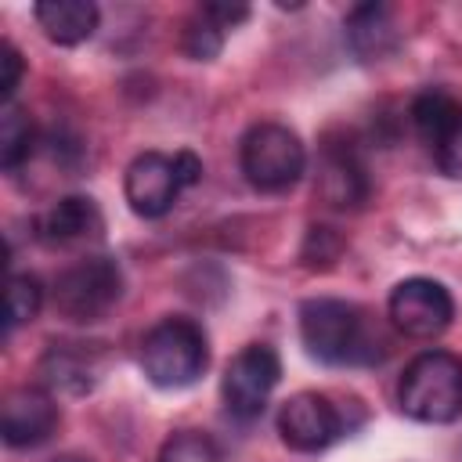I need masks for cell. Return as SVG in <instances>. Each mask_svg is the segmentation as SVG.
<instances>
[{
	"mask_svg": "<svg viewBox=\"0 0 462 462\" xmlns=\"http://www.w3.org/2000/svg\"><path fill=\"white\" fill-rule=\"evenodd\" d=\"M36 148V126L29 119V112L22 105H4L0 112V166L7 173H14L22 162H29Z\"/></svg>",
	"mask_w": 462,
	"mask_h": 462,
	"instance_id": "obj_17",
	"label": "cell"
},
{
	"mask_svg": "<svg viewBox=\"0 0 462 462\" xmlns=\"http://www.w3.org/2000/svg\"><path fill=\"white\" fill-rule=\"evenodd\" d=\"M433 159H437L440 173H448V177H462V123H458L444 141L433 144Z\"/></svg>",
	"mask_w": 462,
	"mask_h": 462,
	"instance_id": "obj_23",
	"label": "cell"
},
{
	"mask_svg": "<svg viewBox=\"0 0 462 462\" xmlns=\"http://www.w3.org/2000/svg\"><path fill=\"white\" fill-rule=\"evenodd\" d=\"M314 195L328 206V209H361L372 195L368 184V170L357 155L354 144L346 141H328L318 155V180H314Z\"/></svg>",
	"mask_w": 462,
	"mask_h": 462,
	"instance_id": "obj_11",
	"label": "cell"
},
{
	"mask_svg": "<svg viewBox=\"0 0 462 462\" xmlns=\"http://www.w3.org/2000/svg\"><path fill=\"white\" fill-rule=\"evenodd\" d=\"M58 422H61V411L47 386H18L4 397L0 437L7 448H40L54 437Z\"/></svg>",
	"mask_w": 462,
	"mask_h": 462,
	"instance_id": "obj_10",
	"label": "cell"
},
{
	"mask_svg": "<svg viewBox=\"0 0 462 462\" xmlns=\"http://www.w3.org/2000/svg\"><path fill=\"white\" fill-rule=\"evenodd\" d=\"M343 253V235L336 227H325V224H310L307 235H303V245H300V260L303 267L318 271V267H332Z\"/></svg>",
	"mask_w": 462,
	"mask_h": 462,
	"instance_id": "obj_21",
	"label": "cell"
},
{
	"mask_svg": "<svg viewBox=\"0 0 462 462\" xmlns=\"http://www.w3.org/2000/svg\"><path fill=\"white\" fill-rule=\"evenodd\" d=\"M105 368H108V354L101 343H72V339L47 343L36 365L40 383L61 397H87L101 383Z\"/></svg>",
	"mask_w": 462,
	"mask_h": 462,
	"instance_id": "obj_9",
	"label": "cell"
},
{
	"mask_svg": "<svg viewBox=\"0 0 462 462\" xmlns=\"http://www.w3.org/2000/svg\"><path fill=\"white\" fill-rule=\"evenodd\" d=\"M300 343L328 368L375 365L390 350L379 321H372L365 307L336 296H310L300 303Z\"/></svg>",
	"mask_w": 462,
	"mask_h": 462,
	"instance_id": "obj_1",
	"label": "cell"
},
{
	"mask_svg": "<svg viewBox=\"0 0 462 462\" xmlns=\"http://www.w3.org/2000/svg\"><path fill=\"white\" fill-rule=\"evenodd\" d=\"M343 433H350L343 408L318 390H300L285 397L278 408V437L285 448L300 455H318L328 444H336Z\"/></svg>",
	"mask_w": 462,
	"mask_h": 462,
	"instance_id": "obj_7",
	"label": "cell"
},
{
	"mask_svg": "<svg viewBox=\"0 0 462 462\" xmlns=\"http://www.w3.org/2000/svg\"><path fill=\"white\" fill-rule=\"evenodd\" d=\"M202 11H206L213 22H220L224 29H235L238 22L249 18V7H245V4H220V0H213V4H202Z\"/></svg>",
	"mask_w": 462,
	"mask_h": 462,
	"instance_id": "obj_24",
	"label": "cell"
},
{
	"mask_svg": "<svg viewBox=\"0 0 462 462\" xmlns=\"http://www.w3.org/2000/svg\"><path fill=\"white\" fill-rule=\"evenodd\" d=\"M159 462H220V451L202 430H177L162 440Z\"/></svg>",
	"mask_w": 462,
	"mask_h": 462,
	"instance_id": "obj_20",
	"label": "cell"
},
{
	"mask_svg": "<svg viewBox=\"0 0 462 462\" xmlns=\"http://www.w3.org/2000/svg\"><path fill=\"white\" fill-rule=\"evenodd\" d=\"M32 18L51 43L76 47L94 36L101 11L94 0H40V4H32Z\"/></svg>",
	"mask_w": 462,
	"mask_h": 462,
	"instance_id": "obj_15",
	"label": "cell"
},
{
	"mask_svg": "<svg viewBox=\"0 0 462 462\" xmlns=\"http://www.w3.org/2000/svg\"><path fill=\"white\" fill-rule=\"evenodd\" d=\"M343 36L346 47L357 61H383L386 54L397 51L401 29L393 22V11L386 4H354L343 18Z\"/></svg>",
	"mask_w": 462,
	"mask_h": 462,
	"instance_id": "obj_14",
	"label": "cell"
},
{
	"mask_svg": "<svg viewBox=\"0 0 462 462\" xmlns=\"http://www.w3.org/2000/svg\"><path fill=\"white\" fill-rule=\"evenodd\" d=\"M238 166L256 191H289L307 170V148L285 123H253L238 141Z\"/></svg>",
	"mask_w": 462,
	"mask_h": 462,
	"instance_id": "obj_4",
	"label": "cell"
},
{
	"mask_svg": "<svg viewBox=\"0 0 462 462\" xmlns=\"http://www.w3.org/2000/svg\"><path fill=\"white\" fill-rule=\"evenodd\" d=\"M51 462H90L87 455H54Z\"/></svg>",
	"mask_w": 462,
	"mask_h": 462,
	"instance_id": "obj_26",
	"label": "cell"
},
{
	"mask_svg": "<svg viewBox=\"0 0 462 462\" xmlns=\"http://www.w3.org/2000/svg\"><path fill=\"white\" fill-rule=\"evenodd\" d=\"M54 310L69 321H101L123 300V267L112 256H83L54 278Z\"/></svg>",
	"mask_w": 462,
	"mask_h": 462,
	"instance_id": "obj_5",
	"label": "cell"
},
{
	"mask_svg": "<svg viewBox=\"0 0 462 462\" xmlns=\"http://www.w3.org/2000/svg\"><path fill=\"white\" fill-rule=\"evenodd\" d=\"M386 318L408 339H433L451 325L455 300L437 278H404L390 289Z\"/></svg>",
	"mask_w": 462,
	"mask_h": 462,
	"instance_id": "obj_8",
	"label": "cell"
},
{
	"mask_svg": "<svg viewBox=\"0 0 462 462\" xmlns=\"http://www.w3.org/2000/svg\"><path fill=\"white\" fill-rule=\"evenodd\" d=\"M397 404L408 419L426 426L462 419V357L451 350L415 354L397 379Z\"/></svg>",
	"mask_w": 462,
	"mask_h": 462,
	"instance_id": "obj_3",
	"label": "cell"
},
{
	"mask_svg": "<svg viewBox=\"0 0 462 462\" xmlns=\"http://www.w3.org/2000/svg\"><path fill=\"white\" fill-rule=\"evenodd\" d=\"M173 170H177L180 188H191V184L202 180V159H199L195 152H188V148H180V152L173 155Z\"/></svg>",
	"mask_w": 462,
	"mask_h": 462,
	"instance_id": "obj_25",
	"label": "cell"
},
{
	"mask_svg": "<svg viewBox=\"0 0 462 462\" xmlns=\"http://www.w3.org/2000/svg\"><path fill=\"white\" fill-rule=\"evenodd\" d=\"M43 307V285L36 274H11L7 278V303H4V325L14 332L18 325L32 321Z\"/></svg>",
	"mask_w": 462,
	"mask_h": 462,
	"instance_id": "obj_18",
	"label": "cell"
},
{
	"mask_svg": "<svg viewBox=\"0 0 462 462\" xmlns=\"http://www.w3.org/2000/svg\"><path fill=\"white\" fill-rule=\"evenodd\" d=\"M137 365L144 379L159 390H184L199 383L209 368V339L195 318L170 314L155 321L137 346Z\"/></svg>",
	"mask_w": 462,
	"mask_h": 462,
	"instance_id": "obj_2",
	"label": "cell"
},
{
	"mask_svg": "<svg viewBox=\"0 0 462 462\" xmlns=\"http://www.w3.org/2000/svg\"><path fill=\"white\" fill-rule=\"evenodd\" d=\"M180 180H177V170H173V155H162V152H141L130 166H126V177H123V195H126V206L144 217V220H159L173 209L177 195H180Z\"/></svg>",
	"mask_w": 462,
	"mask_h": 462,
	"instance_id": "obj_12",
	"label": "cell"
},
{
	"mask_svg": "<svg viewBox=\"0 0 462 462\" xmlns=\"http://www.w3.org/2000/svg\"><path fill=\"white\" fill-rule=\"evenodd\" d=\"M278 379H282V357H278V350L271 343H245L227 361V368L220 375L224 408L235 419H242V422L256 419L267 408Z\"/></svg>",
	"mask_w": 462,
	"mask_h": 462,
	"instance_id": "obj_6",
	"label": "cell"
},
{
	"mask_svg": "<svg viewBox=\"0 0 462 462\" xmlns=\"http://www.w3.org/2000/svg\"><path fill=\"white\" fill-rule=\"evenodd\" d=\"M408 116H411V126L415 134L433 148L437 141H444L458 123H462V105L455 94H448L444 87H426L411 97L408 105Z\"/></svg>",
	"mask_w": 462,
	"mask_h": 462,
	"instance_id": "obj_16",
	"label": "cell"
},
{
	"mask_svg": "<svg viewBox=\"0 0 462 462\" xmlns=\"http://www.w3.org/2000/svg\"><path fill=\"white\" fill-rule=\"evenodd\" d=\"M105 231V217L90 195H65L36 217V238L43 245H87Z\"/></svg>",
	"mask_w": 462,
	"mask_h": 462,
	"instance_id": "obj_13",
	"label": "cell"
},
{
	"mask_svg": "<svg viewBox=\"0 0 462 462\" xmlns=\"http://www.w3.org/2000/svg\"><path fill=\"white\" fill-rule=\"evenodd\" d=\"M224 25L220 22H213L202 7L188 18V25H184V32H180V51L191 58V61H213L220 51H224Z\"/></svg>",
	"mask_w": 462,
	"mask_h": 462,
	"instance_id": "obj_19",
	"label": "cell"
},
{
	"mask_svg": "<svg viewBox=\"0 0 462 462\" xmlns=\"http://www.w3.org/2000/svg\"><path fill=\"white\" fill-rule=\"evenodd\" d=\"M22 72H25V61L18 54V47L11 40H4L0 43V97H4V105H11V97L22 83Z\"/></svg>",
	"mask_w": 462,
	"mask_h": 462,
	"instance_id": "obj_22",
	"label": "cell"
}]
</instances>
